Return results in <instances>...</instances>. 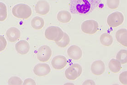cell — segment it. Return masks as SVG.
Returning a JSON list of instances; mask_svg holds the SVG:
<instances>
[{
	"instance_id": "6da1fadb",
	"label": "cell",
	"mask_w": 127,
	"mask_h": 85,
	"mask_svg": "<svg viewBox=\"0 0 127 85\" xmlns=\"http://www.w3.org/2000/svg\"><path fill=\"white\" fill-rule=\"evenodd\" d=\"M101 0H70L69 9L73 14L86 15L93 12Z\"/></svg>"
},
{
	"instance_id": "7a4b0ae2",
	"label": "cell",
	"mask_w": 127,
	"mask_h": 85,
	"mask_svg": "<svg viewBox=\"0 0 127 85\" xmlns=\"http://www.w3.org/2000/svg\"><path fill=\"white\" fill-rule=\"evenodd\" d=\"M12 13L16 18L27 19L31 16L32 9L27 4L20 3L13 6L12 9Z\"/></svg>"
},
{
	"instance_id": "3957f363",
	"label": "cell",
	"mask_w": 127,
	"mask_h": 85,
	"mask_svg": "<svg viewBox=\"0 0 127 85\" xmlns=\"http://www.w3.org/2000/svg\"><path fill=\"white\" fill-rule=\"evenodd\" d=\"M44 34L45 38L48 40L57 42L62 39L64 32L59 27L51 26L47 28Z\"/></svg>"
},
{
	"instance_id": "277c9868",
	"label": "cell",
	"mask_w": 127,
	"mask_h": 85,
	"mask_svg": "<svg viewBox=\"0 0 127 85\" xmlns=\"http://www.w3.org/2000/svg\"><path fill=\"white\" fill-rule=\"evenodd\" d=\"M82 72V68L81 65L74 64L71 65L65 71V76L70 81H74L81 76Z\"/></svg>"
},
{
	"instance_id": "5b68a950",
	"label": "cell",
	"mask_w": 127,
	"mask_h": 85,
	"mask_svg": "<svg viewBox=\"0 0 127 85\" xmlns=\"http://www.w3.org/2000/svg\"><path fill=\"white\" fill-rule=\"evenodd\" d=\"M123 14L120 12H115L110 14L107 18V24L109 26L116 28L119 26L124 21Z\"/></svg>"
},
{
	"instance_id": "8992f818",
	"label": "cell",
	"mask_w": 127,
	"mask_h": 85,
	"mask_svg": "<svg viewBox=\"0 0 127 85\" xmlns=\"http://www.w3.org/2000/svg\"><path fill=\"white\" fill-rule=\"evenodd\" d=\"M82 32L89 35L95 34L99 29V24L96 21L90 19L84 21L81 25Z\"/></svg>"
},
{
	"instance_id": "52a82bcc",
	"label": "cell",
	"mask_w": 127,
	"mask_h": 85,
	"mask_svg": "<svg viewBox=\"0 0 127 85\" xmlns=\"http://www.w3.org/2000/svg\"><path fill=\"white\" fill-rule=\"evenodd\" d=\"M52 55V50L49 46L43 45L39 47L37 53V59L41 62H47Z\"/></svg>"
},
{
	"instance_id": "ba28073f",
	"label": "cell",
	"mask_w": 127,
	"mask_h": 85,
	"mask_svg": "<svg viewBox=\"0 0 127 85\" xmlns=\"http://www.w3.org/2000/svg\"><path fill=\"white\" fill-rule=\"evenodd\" d=\"M68 63L66 57L63 55H57L52 59L51 62L53 68L56 70H61L65 67Z\"/></svg>"
},
{
	"instance_id": "9c48e42d",
	"label": "cell",
	"mask_w": 127,
	"mask_h": 85,
	"mask_svg": "<svg viewBox=\"0 0 127 85\" xmlns=\"http://www.w3.org/2000/svg\"><path fill=\"white\" fill-rule=\"evenodd\" d=\"M33 71L36 76L41 77L49 75L51 72V69L47 64H38L35 66Z\"/></svg>"
},
{
	"instance_id": "30bf717a",
	"label": "cell",
	"mask_w": 127,
	"mask_h": 85,
	"mask_svg": "<svg viewBox=\"0 0 127 85\" xmlns=\"http://www.w3.org/2000/svg\"><path fill=\"white\" fill-rule=\"evenodd\" d=\"M36 12L41 15H45L49 12L50 6L49 3L45 0L38 1L35 6Z\"/></svg>"
},
{
	"instance_id": "8fae6325",
	"label": "cell",
	"mask_w": 127,
	"mask_h": 85,
	"mask_svg": "<svg viewBox=\"0 0 127 85\" xmlns=\"http://www.w3.org/2000/svg\"><path fill=\"white\" fill-rule=\"evenodd\" d=\"M67 54L69 58L74 60H79L82 56L81 48L76 45H72L68 49Z\"/></svg>"
},
{
	"instance_id": "7c38bea8",
	"label": "cell",
	"mask_w": 127,
	"mask_h": 85,
	"mask_svg": "<svg viewBox=\"0 0 127 85\" xmlns=\"http://www.w3.org/2000/svg\"><path fill=\"white\" fill-rule=\"evenodd\" d=\"M91 69L93 75L95 76H101L104 73L105 70L104 62L100 60L94 62L92 65Z\"/></svg>"
},
{
	"instance_id": "4fadbf2b",
	"label": "cell",
	"mask_w": 127,
	"mask_h": 85,
	"mask_svg": "<svg viewBox=\"0 0 127 85\" xmlns=\"http://www.w3.org/2000/svg\"><path fill=\"white\" fill-rule=\"evenodd\" d=\"M6 36L9 41L15 42L20 37V31L16 27L10 28L6 32Z\"/></svg>"
},
{
	"instance_id": "5bb4252c",
	"label": "cell",
	"mask_w": 127,
	"mask_h": 85,
	"mask_svg": "<svg viewBox=\"0 0 127 85\" xmlns=\"http://www.w3.org/2000/svg\"><path fill=\"white\" fill-rule=\"evenodd\" d=\"M15 49L18 53L21 55H25L29 52L30 50L29 43L25 40L18 41L15 45Z\"/></svg>"
},
{
	"instance_id": "9a60e30c",
	"label": "cell",
	"mask_w": 127,
	"mask_h": 85,
	"mask_svg": "<svg viewBox=\"0 0 127 85\" xmlns=\"http://www.w3.org/2000/svg\"><path fill=\"white\" fill-rule=\"evenodd\" d=\"M115 37L117 41L122 46L127 47V30L126 29H119L116 33Z\"/></svg>"
},
{
	"instance_id": "2e32d148",
	"label": "cell",
	"mask_w": 127,
	"mask_h": 85,
	"mask_svg": "<svg viewBox=\"0 0 127 85\" xmlns=\"http://www.w3.org/2000/svg\"><path fill=\"white\" fill-rule=\"evenodd\" d=\"M71 15L69 11L66 10H62L59 12L57 15L58 20L62 23H69L71 19Z\"/></svg>"
},
{
	"instance_id": "e0dca14e",
	"label": "cell",
	"mask_w": 127,
	"mask_h": 85,
	"mask_svg": "<svg viewBox=\"0 0 127 85\" xmlns=\"http://www.w3.org/2000/svg\"><path fill=\"white\" fill-rule=\"evenodd\" d=\"M108 68L110 71L113 73H118L121 70V64L118 60L116 59H112L110 60Z\"/></svg>"
},
{
	"instance_id": "ac0fdd59",
	"label": "cell",
	"mask_w": 127,
	"mask_h": 85,
	"mask_svg": "<svg viewBox=\"0 0 127 85\" xmlns=\"http://www.w3.org/2000/svg\"><path fill=\"white\" fill-rule=\"evenodd\" d=\"M44 25V21L43 18L38 16L33 18L31 21V25L35 30H40L43 28Z\"/></svg>"
},
{
	"instance_id": "d6986e66",
	"label": "cell",
	"mask_w": 127,
	"mask_h": 85,
	"mask_svg": "<svg viewBox=\"0 0 127 85\" xmlns=\"http://www.w3.org/2000/svg\"><path fill=\"white\" fill-rule=\"evenodd\" d=\"M100 41L102 45L105 47H109L113 44V40L112 36L107 33H104L100 36Z\"/></svg>"
},
{
	"instance_id": "ffe728a7",
	"label": "cell",
	"mask_w": 127,
	"mask_h": 85,
	"mask_svg": "<svg viewBox=\"0 0 127 85\" xmlns=\"http://www.w3.org/2000/svg\"><path fill=\"white\" fill-rule=\"evenodd\" d=\"M70 42V38L69 35L66 33L64 32L63 37L61 41L57 42H55L56 44L59 47L61 48H65L67 47Z\"/></svg>"
},
{
	"instance_id": "44dd1931",
	"label": "cell",
	"mask_w": 127,
	"mask_h": 85,
	"mask_svg": "<svg viewBox=\"0 0 127 85\" xmlns=\"http://www.w3.org/2000/svg\"><path fill=\"white\" fill-rule=\"evenodd\" d=\"M116 59L120 62L121 65L126 64L127 62V50H120L117 54Z\"/></svg>"
},
{
	"instance_id": "7402d4cb",
	"label": "cell",
	"mask_w": 127,
	"mask_h": 85,
	"mask_svg": "<svg viewBox=\"0 0 127 85\" xmlns=\"http://www.w3.org/2000/svg\"><path fill=\"white\" fill-rule=\"evenodd\" d=\"M7 17V10L5 4L0 2V22L5 20Z\"/></svg>"
},
{
	"instance_id": "603a6c76",
	"label": "cell",
	"mask_w": 127,
	"mask_h": 85,
	"mask_svg": "<svg viewBox=\"0 0 127 85\" xmlns=\"http://www.w3.org/2000/svg\"><path fill=\"white\" fill-rule=\"evenodd\" d=\"M8 85H22L23 81L20 78L17 76H12L8 80Z\"/></svg>"
},
{
	"instance_id": "cb8c5ba5",
	"label": "cell",
	"mask_w": 127,
	"mask_h": 85,
	"mask_svg": "<svg viewBox=\"0 0 127 85\" xmlns=\"http://www.w3.org/2000/svg\"><path fill=\"white\" fill-rule=\"evenodd\" d=\"M120 0H107V6L111 9H116L119 7Z\"/></svg>"
},
{
	"instance_id": "d4e9b609",
	"label": "cell",
	"mask_w": 127,
	"mask_h": 85,
	"mask_svg": "<svg viewBox=\"0 0 127 85\" xmlns=\"http://www.w3.org/2000/svg\"><path fill=\"white\" fill-rule=\"evenodd\" d=\"M127 71H125L120 74L119 76V80L123 85H127Z\"/></svg>"
},
{
	"instance_id": "484cf974",
	"label": "cell",
	"mask_w": 127,
	"mask_h": 85,
	"mask_svg": "<svg viewBox=\"0 0 127 85\" xmlns=\"http://www.w3.org/2000/svg\"><path fill=\"white\" fill-rule=\"evenodd\" d=\"M7 45L6 38L3 35H0V52L5 49Z\"/></svg>"
},
{
	"instance_id": "4316f807",
	"label": "cell",
	"mask_w": 127,
	"mask_h": 85,
	"mask_svg": "<svg viewBox=\"0 0 127 85\" xmlns=\"http://www.w3.org/2000/svg\"><path fill=\"white\" fill-rule=\"evenodd\" d=\"M23 85H36V83L34 80L31 78H28L24 80Z\"/></svg>"
},
{
	"instance_id": "83f0119b",
	"label": "cell",
	"mask_w": 127,
	"mask_h": 85,
	"mask_svg": "<svg viewBox=\"0 0 127 85\" xmlns=\"http://www.w3.org/2000/svg\"><path fill=\"white\" fill-rule=\"evenodd\" d=\"M82 85H95V82L92 80H87L84 82Z\"/></svg>"
},
{
	"instance_id": "f1b7e54d",
	"label": "cell",
	"mask_w": 127,
	"mask_h": 85,
	"mask_svg": "<svg viewBox=\"0 0 127 85\" xmlns=\"http://www.w3.org/2000/svg\"><path fill=\"white\" fill-rule=\"evenodd\" d=\"M64 85H74L73 83H66L64 84Z\"/></svg>"
}]
</instances>
